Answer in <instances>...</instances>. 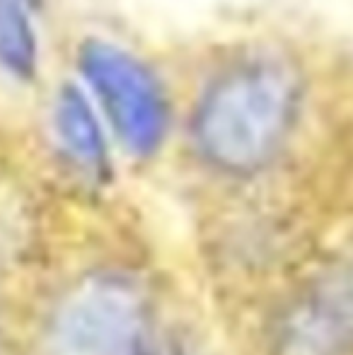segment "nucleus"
<instances>
[{"instance_id": "obj_1", "label": "nucleus", "mask_w": 353, "mask_h": 355, "mask_svg": "<svg viewBox=\"0 0 353 355\" xmlns=\"http://www.w3.org/2000/svg\"><path fill=\"white\" fill-rule=\"evenodd\" d=\"M305 102V80L293 61L261 53L225 68L198 104V150L227 174L264 169L293 136Z\"/></svg>"}, {"instance_id": "obj_2", "label": "nucleus", "mask_w": 353, "mask_h": 355, "mask_svg": "<svg viewBox=\"0 0 353 355\" xmlns=\"http://www.w3.org/2000/svg\"><path fill=\"white\" fill-rule=\"evenodd\" d=\"M148 304L138 285L97 273L61 300L44 355H146Z\"/></svg>"}, {"instance_id": "obj_3", "label": "nucleus", "mask_w": 353, "mask_h": 355, "mask_svg": "<svg viewBox=\"0 0 353 355\" xmlns=\"http://www.w3.org/2000/svg\"><path fill=\"white\" fill-rule=\"evenodd\" d=\"M80 66L126 148L138 155L153 153L170 123L167 97L153 73L104 42H87L80 49Z\"/></svg>"}, {"instance_id": "obj_4", "label": "nucleus", "mask_w": 353, "mask_h": 355, "mask_svg": "<svg viewBox=\"0 0 353 355\" xmlns=\"http://www.w3.org/2000/svg\"><path fill=\"white\" fill-rule=\"evenodd\" d=\"M278 355H353V247L288 307Z\"/></svg>"}, {"instance_id": "obj_5", "label": "nucleus", "mask_w": 353, "mask_h": 355, "mask_svg": "<svg viewBox=\"0 0 353 355\" xmlns=\"http://www.w3.org/2000/svg\"><path fill=\"white\" fill-rule=\"evenodd\" d=\"M56 126L66 150L80 167L99 174L107 167V148L92 109L76 87H63L56 104Z\"/></svg>"}, {"instance_id": "obj_6", "label": "nucleus", "mask_w": 353, "mask_h": 355, "mask_svg": "<svg viewBox=\"0 0 353 355\" xmlns=\"http://www.w3.org/2000/svg\"><path fill=\"white\" fill-rule=\"evenodd\" d=\"M0 66L17 78L37 68V37L19 0H0Z\"/></svg>"}, {"instance_id": "obj_7", "label": "nucleus", "mask_w": 353, "mask_h": 355, "mask_svg": "<svg viewBox=\"0 0 353 355\" xmlns=\"http://www.w3.org/2000/svg\"><path fill=\"white\" fill-rule=\"evenodd\" d=\"M146 355H157V353H150V351H148V353H146Z\"/></svg>"}]
</instances>
